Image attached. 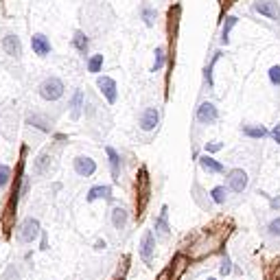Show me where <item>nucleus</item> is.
Segmentation results:
<instances>
[{
  "label": "nucleus",
  "instance_id": "f257e3e1",
  "mask_svg": "<svg viewBox=\"0 0 280 280\" xmlns=\"http://www.w3.org/2000/svg\"><path fill=\"white\" fill-rule=\"evenodd\" d=\"M64 92H66V83L59 79V77H55V75L46 77V79L38 86V94L44 101H49V103H55V101H59L64 97Z\"/></svg>",
  "mask_w": 280,
  "mask_h": 280
},
{
  "label": "nucleus",
  "instance_id": "f03ea898",
  "mask_svg": "<svg viewBox=\"0 0 280 280\" xmlns=\"http://www.w3.org/2000/svg\"><path fill=\"white\" fill-rule=\"evenodd\" d=\"M40 234H42V228H40V221L35 217L22 219V223L18 225V230H16L18 243H33V241H38Z\"/></svg>",
  "mask_w": 280,
  "mask_h": 280
},
{
  "label": "nucleus",
  "instance_id": "7ed1b4c3",
  "mask_svg": "<svg viewBox=\"0 0 280 280\" xmlns=\"http://www.w3.org/2000/svg\"><path fill=\"white\" fill-rule=\"evenodd\" d=\"M252 11L254 14H260V16L269 18L271 22H278L280 25V5L276 3V0H254Z\"/></svg>",
  "mask_w": 280,
  "mask_h": 280
},
{
  "label": "nucleus",
  "instance_id": "20e7f679",
  "mask_svg": "<svg viewBox=\"0 0 280 280\" xmlns=\"http://www.w3.org/2000/svg\"><path fill=\"white\" fill-rule=\"evenodd\" d=\"M140 258H142V263L145 265H151L153 263V254H156V236H153V232L151 230H147L145 234H142V239H140Z\"/></svg>",
  "mask_w": 280,
  "mask_h": 280
},
{
  "label": "nucleus",
  "instance_id": "39448f33",
  "mask_svg": "<svg viewBox=\"0 0 280 280\" xmlns=\"http://www.w3.org/2000/svg\"><path fill=\"white\" fill-rule=\"evenodd\" d=\"M97 88L101 90V94L105 97V101L110 105H114L116 101H118V86H116V81L112 79V77H97Z\"/></svg>",
  "mask_w": 280,
  "mask_h": 280
},
{
  "label": "nucleus",
  "instance_id": "423d86ee",
  "mask_svg": "<svg viewBox=\"0 0 280 280\" xmlns=\"http://www.w3.org/2000/svg\"><path fill=\"white\" fill-rule=\"evenodd\" d=\"M138 125L142 132H153L160 125V110L158 107H145L138 116Z\"/></svg>",
  "mask_w": 280,
  "mask_h": 280
},
{
  "label": "nucleus",
  "instance_id": "0eeeda50",
  "mask_svg": "<svg viewBox=\"0 0 280 280\" xmlns=\"http://www.w3.org/2000/svg\"><path fill=\"white\" fill-rule=\"evenodd\" d=\"M195 118H197L199 125H212V123H217V118H219L217 105L210 103V101H204V103L197 107V112H195Z\"/></svg>",
  "mask_w": 280,
  "mask_h": 280
},
{
  "label": "nucleus",
  "instance_id": "6e6552de",
  "mask_svg": "<svg viewBox=\"0 0 280 280\" xmlns=\"http://www.w3.org/2000/svg\"><path fill=\"white\" fill-rule=\"evenodd\" d=\"M73 169L79 177H92L97 173V162L90 156H77L73 160Z\"/></svg>",
  "mask_w": 280,
  "mask_h": 280
},
{
  "label": "nucleus",
  "instance_id": "1a4fd4ad",
  "mask_svg": "<svg viewBox=\"0 0 280 280\" xmlns=\"http://www.w3.org/2000/svg\"><path fill=\"white\" fill-rule=\"evenodd\" d=\"M0 46H3L5 55L14 57V59H20L22 57V42L16 33H7L3 40H0Z\"/></svg>",
  "mask_w": 280,
  "mask_h": 280
},
{
  "label": "nucleus",
  "instance_id": "9d476101",
  "mask_svg": "<svg viewBox=\"0 0 280 280\" xmlns=\"http://www.w3.org/2000/svg\"><path fill=\"white\" fill-rule=\"evenodd\" d=\"M228 188L232 193H243L247 188V173L243 169L228 171Z\"/></svg>",
  "mask_w": 280,
  "mask_h": 280
},
{
  "label": "nucleus",
  "instance_id": "9b49d317",
  "mask_svg": "<svg viewBox=\"0 0 280 280\" xmlns=\"http://www.w3.org/2000/svg\"><path fill=\"white\" fill-rule=\"evenodd\" d=\"M31 49H33V53H35L38 57H49L51 51H53V44H51V40L46 38L44 33H33V38H31Z\"/></svg>",
  "mask_w": 280,
  "mask_h": 280
},
{
  "label": "nucleus",
  "instance_id": "f8f14e48",
  "mask_svg": "<svg viewBox=\"0 0 280 280\" xmlns=\"http://www.w3.org/2000/svg\"><path fill=\"white\" fill-rule=\"evenodd\" d=\"M27 125H29V127L40 129L42 134H51V132H53V123H51V118H49V116H44V114H40V112H31V114L27 116Z\"/></svg>",
  "mask_w": 280,
  "mask_h": 280
},
{
  "label": "nucleus",
  "instance_id": "ddd939ff",
  "mask_svg": "<svg viewBox=\"0 0 280 280\" xmlns=\"http://www.w3.org/2000/svg\"><path fill=\"white\" fill-rule=\"evenodd\" d=\"M156 234L153 236H158V239H162L166 241L169 239V234H171V228H169V208L162 206V210H160V217L156 219Z\"/></svg>",
  "mask_w": 280,
  "mask_h": 280
},
{
  "label": "nucleus",
  "instance_id": "4468645a",
  "mask_svg": "<svg viewBox=\"0 0 280 280\" xmlns=\"http://www.w3.org/2000/svg\"><path fill=\"white\" fill-rule=\"evenodd\" d=\"M68 107H70V118L73 121H79L81 116V110L86 107V97H83V90H75L73 97L68 101Z\"/></svg>",
  "mask_w": 280,
  "mask_h": 280
},
{
  "label": "nucleus",
  "instance_id": "2eb2a0df",
  "mask_svg": "<svg viewBox=\"0 0 280 280\" xmlns=\"http://www.w3.org/2000/svg\"><path fill=\"white\" fill-rule=\"evenodd\" d=\"M51 160H53V156L49 151H42L40 156L35 158V162H33V175L35 177H44L51 171Z\"/></svg>",
  "mask_w": 280,
  "mask_h": 280
},
{
  "label": "nucleus",
  "instance_id": "dca6fc26",
  "mask_svg": "<svg viewBox=\"0 0 280 280\" xmlns=\"http://www.w3.org/2000/svg\"><path fill=\"white\" fill-rule=\"evenodd\" d=\"M105 153H107V160H110V169H112V180L118 182L121 180V156L114 147H105Z\"/></svg>",
  "mask_w": 280,
  "mask_h": 280
},
{
  "label": "nucleus",
  "instance_id": "f3484780",
  "mask_svg": "<svg viewBox=\"0 0 280 280\" xmlns=\"http://www.w3.org/2000/svg\"><path fill=\"white\" fill-rule=\"evenodd\" d=\"M97 199H112V186H107V184L92 186L90 190H88L86 201H88V204H92V201H97Z\"/></svg>",
  "mask_w": 280,
  "mask_h": 280
},
{
  "label": "nucleus",
  "instance_id": "a211bd4d",
  "mask_svg": "<svg viewBox=\"0 0 280 280\" xmlns=\"http://www.w3.org/2000/svg\"><path fill=\"white\" fill-rule=\"evenodd\" d=\"M138 16H140V20L145 22V27H156V20H158V11L151 7L149 3H142L140 5V9H138Z\"/></svg>",
  "mask_w": 280,
  "mask_h": 280
},
{
  "label": "nucleus",
  "instance_id": "6ab92c4d",
  "mask_svg": "<svg viewBox=\"0 0 280 280\" xmlns=\"http://www.w3.org/2000/svg\"><path fill=\"white\" fill-rule=\"evenodd\" d=\"M73 46L77 51L81 53V55H88V49H90V40H88L86 31H81V29H77L73 33Z\"/></svg>",
  "mask_w": 280,
  "mask_h": 280
},
{
  "label": "nucleus",
  "instance_id": "aec40b11",
  "mask_svg": "<svg viewBox=\"0 0 280 280\" xmlns=\"http://www.w3.org/2000/svg\"><path fill=\"white\" fill-rule=\"evenodd\" d=\"M127 219H129V214H127V210H125L123 206H114V208H112V225H114L116 230H125Z\"/></svg>",
  "mask_w": 280,
  "mask_h": 280
},
{
  "label": "nucleus",
  "instance_id": "412c9836",
  "mask_svg": "<svg viewBox=\"0 0 280 280\" xmlns=\"http://www.w3.org/2000/svg\"><path fill=\"white\" fill-rule=\"evenodd\" d=\"M199 164H201V169L206 171V173H223V164L219 162V160H214L212 156H201L199 158Z\"/></svg>",
  "mask_w": 280,
  "mask_h": 280
},
{
  "label": "nucleus",
  "instance_id": "4be33fe9",
  "mask_svg": "<svg viewBox=\"0 0 280 280\" xmlns=\"http://www.w3.org/2000/svg\"><path fill=\"white\" fill-rule=\"evenodd\" d=\"M241 132H243V136H247V138H256V140L269 136V132H267L263 125H243Z\"/></svg>",
  "mask_w": 280,
  "mask_h": 280
},
{
  "label": "nucleus",
  "instance_id": "5701e85b",
  "mask_svg": "<svg viewBox=\"0 0 280 280\" xmlns=\"http://www.w3.org/2000/svg\"><path fill=\"white\" fill-rule=\"evenodd\" d=\"M236 25H239V18H236V16H228V18H225V22H223V27H221V44L223 46L230 44V31Z\"/></svg>",
  "mask_w": 280,
  "mask_h": 280
},
{
  "label": "nucleus",
  "instance_id": "b1692460",
  "mask_svg": "<svg viewBox=\"0 0 280 280\" xmlns=\"http://www.w3.org/2000/svg\"><path fill=\"white\" fill-rule=\"evenodd\" d=\"M103 55H90L88 57V62H86V68H88V73H101V68H103Z\"/></svg>",
  "mask_w": 280,
  "mask_h": 280
},
{
  "label": "nucleus",
  "instance_id": "393cba45",
  "mask_svg": "<svg viewBox=\"0 0 280 280\" xmlns=\"http://www.w3.org/2000/svg\"><path fill=\"white\" fill-rule=\"evenodd\" d=\"M164 64H166V49L164 46H158L156 49V62H153V66H151V73H160V70L164 68Z\"/></svg>",
  "mask_w": 280,
  "mask_h": 280
},
{
  "label": "nucleus",
  "instance_id": "a878e982",
  "mask_svg": "<svg viewBox=\"0 0 280 280\" xmlns=\"http://www.w3.org/2000/svg\"><path fill=\"white\" fill-rule=\"evenodd\" d=\"M223 55V53H214V55H212V59H210V64H208V66H206V70H204V77H206V83H208V86H214V79H212V70H214V64H217L219 62V57H221Z\"/></svg>",
  "mask_w": 280,
  "mask_h": 280
},
{
  "label": "nucleus",
  "instance_id": "bb28decb",
  "mask_svg": "<svg viewBox=\"0 0 280 280\" xmlns=\"http://www.w3.org/2000/svg\"><path fill=\"white\" fill-rule=\"evenodd\" d=\"M11 182V166L9 164H0V190H5Z\"/></svg>",
  "mask_w": 280,
  "mask_h": 280
},
{
  "label": "nucleus",
  "instance_id": "cd10ccee",
  "mask_svg": "<svg viewBox=\"0 0 280 280\" xmlns=\"http://www.w3.org/2000/svg\"><path fill=\"white\" fill-rule=\"evenodd\" d=\"M212 195V201L214 204H225V197H228V190H225V186H214L210 190Z\"/></svg>",
  "mask_w": 280,
  "mask_h": 280
},
{
  "label": "nucleus",
  "instance_id": "c85d7f7f",
  "mask_svg": "<svg viewBox=\"0 0 280 280\" xmlns=\"http://www.w3.org/2000/svg\"><path fill=\"white\" fill-rule=\"evenodd\" d=\"M0 280H20V269L16 265H9L3 276H0Z\"/></svg>",
  "mask_w": 280,
  "mask_h": 280
},
{
  "label": "nucleus",
  "instance_id": "c756f323",
  "mask_svg": "<svg viewBox=\"0 0 280 280\" xmlns=\"http://www.w3.org/2000/svg\"><path fill=\"white\" fill-rule=\"evenodd\" d=\"M269 81H271V86H280V66L276 64V66H271L269 68Z\"/></svg>",
  "mask_w": 280,
  "mask_h": 280
},
{
  "label": "nucleus",
  "instance_id": "7c9ffc66",
  "mask_svg": "<svg viewBox=\"0 0 280 280\" xmlns=\"http://www.w3.org/2000/svg\"><path fill=\"white\" fill-rule=\"evenodd\" d=\"M223 145L221 142H217V140H212V142H206V156H210V153H217V151H221Z\"/></svg>",
  "mask_w": 280,
  "mask_h": 280
},
{
  "label": "nucleus",
  "instance_id": "2f4dec72",
  "mask_svg": "<svg viewBox=\"0 0 280 280\" xmlns=\"http://www.w3.org/2000/svg\"><path fill=\"white\" fill-rule=\"evenodd\" d=\"M269 234L271 236H280V217L271 219L269 221Z\"/></svg>",
  "mask_w": 280,
  "mask_h": 280
},
{
  "label": "nucleus",
  "instance_id": "473e14b6",
  "mask_svg": "<svg viewBox=\"0 0 280 280\" xmlns=\"http://www.w3.org/2000/svg\"><path fill=\"white\" fill-rule=\"evenodd\" d=\"M269 136H271V138H273V142H278V145H280V123H278L276 127L271 129V132H269Z\"/></svg>",
  "mask_w": 280,
  "mask_h": 280
},
{
  "label": "nucleus",
  "instance_id": "72a5a7b5",
  "mask_svg": "<svg viewBox=\"0 0 280 280\" xmlns=\"http://www.w3.org/2000/svg\"><path fill=\"white\" fill-rule=\"evenodd\" d=\"M219 271H221V276H228V273L232 271V267H230V260H228V258L223 260V265H221V269H219Z\"/></svg>",
  "mask_w": 280,
  "mask_h": 280
},
{
  "label": "nucleus",
  "instance_id": "f704fd0d",
  "mask_svg": "<svg viewBox=\"0 0 280 280\" xmlns=\"http://www.w3.org/2000/svg\"><path fill=\"white\" fill-rule=\"evenodd\" d=\"M94 247H97V249H105V241H97V243H94Z\"/></svg>",
  "mask_w": 280,
  "mask_h": 280
}]
</instances>
